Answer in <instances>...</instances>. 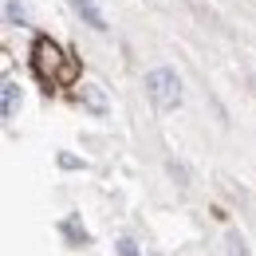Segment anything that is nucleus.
Segmentation results:
<instances>
[{"label": "nucleus", "mask_w": 256, "mask_h": 256, "mask_svg": "<svg viewBox=\"0 0 256 256\" xmlns=\"http://www.w3.org/2000/svg\"><path fill=\"white\" fill-rule=\"evenodd\" d=\"M32 71L44 83H71L75 79V60H67L64 48L48 36H40L32 44Z\"/></svg>", "instance_id": "nucleus-1"}, {"label": "nucleus", "mask_w": 256, "mask_h": 256, "mask_svg": "<svg viewBox=\"0 0 256 256\" xmlns=\"http://www.w3.org/2000/svg\"><path fill=\"white\" fill-rule=\"evenodd\" d=\"M146 95H150V102H154L158 110H178L182 98H186L182 75H178L174 67H154V71L146 75Z\"/></svg>", "instance_id": "nucleus-2"}, {"label": "nucleus", "mask_w": 256, "mask_h": 256, "mask_svg": "<svg viewBox=\"0 0 256 256\" xmlns=\"http://www.w3.org/2000/svg\"><path fill=\"white\" fill-rule=\"evenodd\" d=\"M71 4H75V12H79V16H83V20L95 28V32H106V28H110V24H106V16L98 12L95 0H71Z\"/></svg>", "instance_id": "nucleus-3"}, {"label": "nucleus", "mask_w": 256, "mask_h": 256, "mask_svg": "<svg viewBox=\"0 0 256 256\" xmlns=\"http://www.w3.org/2000/svg\"><path fill=\"white\" fill-rule=\"evenodd\" d=\"M79 98H83V106H87L91 114H98V118L106 114V95L98 91L95 83H83V87H79Z\"/></svg>", "instance_id": "nucleus-4"}, {"label": "nucleus", "mask_w": 256, "mask_h": 256, "mask_svg": "<svg viewBox=\"0 0 256 256\" xmlns=\"http://www.w3.org/2000/svg\"><path fill=\"white\" fill-rule=\"evenodd\" d=\"M16 110H20V87L4 79V118H16Z\"/></svg>", "instance_id": "nucleus-5"}, {"label": "nucleus", "mask_w": 256, "mask_h": 256, "mask_svg": "<svg viewBox=\"0 0 256 256\" xmlns=\"http://www.w3.org/2000/svg\"><path fill=\"white\" fill-rule=\"evenodd\" d=\"M60 232H64L71 244H87V228L79 224V217H67V221L60 224Z\"/></svg>", "instance_id": "nucleus-6"}, {"label": "nucleus", "mask_w": 256, "mask_h": 256, "mask_svg": "<svg viewBox=\"0 0 256 256\" xmlns=\"http://www.w3.org/2000/svg\"><path fill=\"white\" fill-rule=\"evenodd\" d=\"M4 12H8V24H16V28H24V24H28V12H24V4H20V0H4Z\"/></svg>", "instance_id": "nucleus-7"}, {"label": "nucleus", "mask_w": 256, "mask_h": 256, "mask_svg": "<svg viewBox=\"0 0 256 256\" xmlns=\"http://www.w3.org/2000/svg\"><path fill=\"white\" fill-rule=\"evenodd\" d=\"M224 244H228V256H248L244 236H240V232H228V240H224Z\"/></svg>", "instance_id": "nucleus-8"}, {"label": "nucleus", "mask_w": 256, "mask_h": 256, "mask_svg": "<svg viewBox=\"0 0 256 256\" xmlns=\"http://www.w3.org/2000/svg\"><path fill=\"white\" fill-rule=\"evenodd\" d=\"M60 166H64V170H83L87 162H83V158H75V154H60Z\"/></svg>", "instance_id": "nucleus-9"}, {"label": "nucleus", "mask_w": 256, "mask_h": 256, "mask_svg": "<svg viewBox=\"0 0 256 256\" xmlns=\"http://www.w3.org/2000/svg\"><path fill=\"white\" fill-rule=\"evenodd\" d=\"M118 256H138V248H134V240H118Z\"/></svg>", "instance_id": "nucleus-10"}]
</instances>
